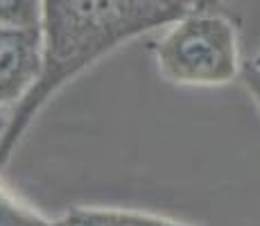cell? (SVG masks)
<instances>
[{"instance_id": "cell-2", "label": "cell", "mask_w": 260, "mask_h": 226, "mask_svg": "<svg viewBox=\"0 0 260 226\" xmlns=\"http://www.w3.org/2000/svg\"><path fill=\"white\" fill-rule=\"evenodd\" d=\"M158 73L179 86H224L238 77V29L226 16L199 12L172 23L156 43Z\"/></svg>"}, {"instance_id": "cell-3", "label": "cell", "mask_w": 260, "mask_h": 226, "mask_svg": "<svg viewBox=\"0 0 260 226\" xmlns=\"http://www.w3.org/2000/svg\"><path fill=\"white\" fill-rule=\"evenodd\" d=\"M43 73L41 25L0 23V107L18 104Z\"/></svg>"}, {"instance_id": "cell-5", "label": "cell", "mask_w": 260, "mask_h": 226, "mask_svg": "<svg viewBox=\"0 0 260 226\" xmlns=\"http://www.w3.org/2000/svg\"><path fill=\"white\" fill-rule=\"evenodd\" d=\"M0 226H59V219H50L29 208L0 181Z\"/></svg>"}, {"instance_id": "cell-4", "label": "cell", "mask_w": 260, "mask_h": 226, "mask_svg": "<svg viewBox=\"0 0 260 226\" xmlns=\"http://www.w3.org/2000/svg\"><path fill=\"white\" fill-rule=\"evenodd\" d=\"M59 226H202L179 222L163 215L132 208H102V206H73L59 217Z\"/></svg>"}, {"instance_id": "cell-6", "label": "cell", "mask_w": 260, "mask_h": 226, "mask_svg": "<svg viewBox=\"0 0 260 226\" xmlns=\"http://www.w3.org/2000/svg\"><path fill=\"white\" fill-rule=\"evenodd\" d=\"M41 0H0V23L5 25H41Z\"/></svg>"}, {"instance_id": "cell-7", "label": "cell", "mask_w": 260, "mask_h": 226, "mask_svg": "<svg viewBox=\"0 0 260 226\" xmlns=\"http://www.w3.org/2000/svg\"><path fill=\"white\" fill-rule=\"evenodd\" d=\"M242 82H244V88H247V93L251 95V100H253V104L258 107V111H260V70L258 68H253L251 63H244L242 66Z\"/></svg>"}, {"instance_id": "cell-1", "label": "cell", "mask_w": 260, "mask_h": 226, "mask_svg": "<svg viewBox=\"0 0 260 226\" xmlns=\"http://www.w3.org/2000/svg\"><path fill=\"white\" fill-rule=\"evenodd\" d=\"M43 73L18 104L0 138V172L41 109L77 75L124 41L183 16L213 12L219 0H41Z\"/></svg>"}, {"instance_id": "cell-9", "label": "cell", "mask_w": 260, "mask_h": 226, "mask_svg": "<svg viewBox=\"0 0 260 226\" xmlns=\"http://www.w3.org/2000/svg\"><path fill=\"white\" fill-rule=\"evenodd\" d=\"M0 138H3V132H0Z\"/></svg>"}, {"instance_id": "cell-8", "label": "cell", "mask_w": 260, "mask_h": 226, "mask_svg": "<svg viewBox=\"0 0 260 226\" xmlns=\"http://www.w3.org/2000/svg\"><path fill=\"white\" fill-rule=\"evenodd\" d=\"M249 63H251L253 68H258V70H260V48H258V52L253 54V59H251V61H249Z\"/></svg>"}]
</instances>
